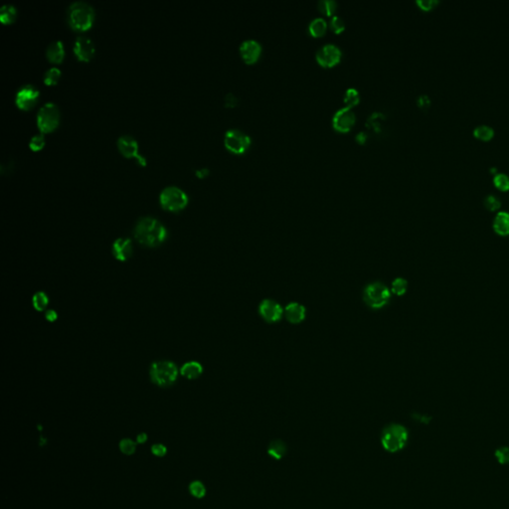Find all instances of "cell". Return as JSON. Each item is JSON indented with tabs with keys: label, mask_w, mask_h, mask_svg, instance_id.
Returning a JSON list of instances; mask_svg holds the SVG:
<instances>
[{
	"label": "cell",
	"mask_w": 509,
	"mask_h": 509,
	"mask_svg": "<svg viewBox=\"0 0 509 509\" xmlns=\"http://www.w3.org/2000/svg\"><path fill=\"white\" fill-rule=\"evenodd\" d=\"M134 238L136 241L146 247H157L162 244L166 237L165 227L155 218L143 217L135 225Z\"/></svg>",
	"instance_id": "6da1fadb"
},
{
	"label": "cell",
	"mask_w": 509,
	"mask_h": 509,
	"mask_svg": "<svg viewBox=\"0 0 509 509\" xmlns=\"http://www.w3.org/2000/svg\"><path fill=\"white\" fill-rule=\"evenodd\" d=\"M67 20L74 30H88L94 23L95 10L93 6L86 1H74L68 7Z\"/></svg>",
	"instance_id": "7a4b0ae2"
},
{
	"label": "cell",
	"mask_w": 509,
	"mask_h": 509,
	"mask_svg": "<svg viewBox=\"0 0 509 509\" xmlns=\"http://www.w3.org/2000/svg\"><path fill=\"white\" fill-rule=\"evenodd\" d=\"M409 434L407 429L399 424L388 425L381 434V444L388 452H398L408 443Z\"/></svg>",
	"instance_id": "3957f363"
},
{
	"label": "cell",
	"mask_w": 509,
	"mask_h": 509,
	"mask_svg": "<svg viewBox=\"0 0 509 509\" xmlns=\"http://www.w3.org/2000/svg\"><path fill=\"white\" fill-rule=\"evenodd\" d=\"M159 202L163 209L171 212H177L186 207L188 204V196L181 188L170 185L160 192Z\"/></svg>",
	"instance_id": "277c9868"
},
{
	"label": "cell",
	"mask_w": 509,
	"mask_h": 509,
	"mask_svg": "<svg viewBox=\"0 0 509 509\" xmlns=\"http://www.w3.org/2000/svg\"><path fill=\"white\" fill-rule=\"evenodd\" d=\"M178 370L171 361L154 362L150 367V378L154 384L160 387L171 386L176 381Z\"/></svg>",
	"instance_id": "5b68a950"
},
{
	"label": "cell",
	"mask_w": 509,
	"mask_h": 509,
	"mask_svg": "<svg viewBox=\"0 0 509 509\" xmlns=\"http://www.w3.org/2000/svg\"><path fill=\"white\" fill-rule=\"evenodd\" d=\"M37 127L42 133L51 132L60 123V111L55 103L47 102L41 106L37 113Z\"/></svg>",
	"instance_id": "8992f818"
},
{
	"label": "cell",
	"mask_w": 509,
	"mask_h": 509,
	"mask_svg": "<svg viewBox=\"0 0 509 509\" xmlns=\"http://www.w3.org/2000/svg\"><path fill=\"white\" fill-rule=\"evenodd\" d=\"M364 302L372 309H382L385 307L391 298L390 290L381 283H374L368 285L363 294Z\"/></svg>",
	"instance_id": "52a82bcc"
},
{
	"label": "cell",
	"mask_w": 509,
	"mask_h": 509,
	"mask_svg": "<svg viewBox=\"0 0 509 509\" xmlns=\"http://www.w3.org/2000/svg\"><path fill=\"white\" fill-rule=\"evenodd\" d=\"M252 139L244 131L238 128H230L224 136V144L228 150L236 154L246 152L251 146Z\"/></svg>",
	"instance_id": "ba28073f"
},
{
	"label": "cell",
	"mask_w": 509,
	"mask_h": 509,
	"mask_svg": "<svg viewBox=\"0 0 509 509\" xmlns=\"http://www.w3.org/2000/svg\"><path fill=\"white\" fill-rule=\"evenodd\" d=\"M39 96V90L34 85L27 84L17 90L15 95V104L19 109L28 111L36 105Z\"/></svg>",
	"instance_id": "9c48e42d"
},
{
	"label": "cell",
	"mask_w": 509,
	"mask_h": 509,
	"mask_svg": "<svg viewBox=\"0 0 509 509\" xmlns=\"http://www.w3.org/2000/svg\"><path fill=\"white\" fill-rule=\"evenodd\" d=\"M118 148L120 152L127 158H135L137 162L145 166L146 158L139 154V145L137 140L130 134H124L118 138Z\"/></svg>",
	"instance_id": "30bf717a"
},
{
	"label": "cell",
	"mask_w": 509,
	"mask_h": 509,
	"mask_svg": "<svg viewBox=\"0 0 509 509\" xmlns=\"http://www.w3.org/2000/svg\"><path fill=\"white\" fill-rule=\"evenodd\" d=\"M318 64L322 67H333L339 63L342 58V52L340 48L334 44H325L321 46L316 54Z\"/></svg>",
	"instance_id": "8fae6325"
},
{
	"label": "cell",
	"mask_w": 509,
	"mask_h": 509,
	"mask_svg": "<svg viewBox=\"0 0 509 509\" xmlns=\"http://www.w3.org/2000/svg\"><path fill=\"white\" fill-rule=\"evenodd\" d=\"M356 116L354 112H352L351 108L344 107L336 111L332 118V126L333 127L340 131V132H346L351 129L353 125L355 124Z\"/></svg>",
	"instance_id": "7c38bea8"
},
{
	"label": "cell",
	"mask_w": 509,
	"mask_h": 509,
	"mask_svg": "<svg viewBox=\"0 0 509 509\" xmlns=\"http://www.w3.org/2000/svg\"><path fill=\"white\" fill-rule=\"evenodd\" d=\"M96 47L93 40L88 36H79L74 43V53L83 62H89L95 55Z\"/></svg>",
	"instance_id": "4fadbf2b"
},
{
	"label": "cell",
	"mask_w": 509,
	"mask_h": 509,
	"mask_svg": "<svg viewBox=\"0 0 509 509\" xmlns=\"http://www.w3.org/2000/svg\"><path fill=\"white\" fill-rule=\"evenodd\" d=\"M259 312L262 318L269 322H277L284 315V310L282 307L277 302L272 300L263 301L259 307Z\"/></svg>",
	"instance_id": "5bb4252c"
},
{
	"label": "cell",
	"mask_w": 509,
	"mask_h": 509,
	"mask_svg": "<svg viewBox=\"0 0 509 509\" xmlns=\"http://www.w3.org/2000/svg\"><path fill=\"white\" fill-rule=\"evenodd\" d=\"M240 54L247 64H253L262 54V45L254 39H248L240 45Z\"/></svg>",
	"instance_id": "9a60e30c"
},
{
	"label": "cell",
	"mask_w": 509,
	"mask_h": 509,
	"mask_svg": "<svg viewBox=\"0 0 509 509\" xmlns=\"http://www.w3.org/2000/svg\"><path fill=\"white\" fill-rule=\"evenodd\" d=\"M112 252L118 261L125 262L132 254V243L127 238H120L113 244Z\"/></svg>",
	"instance_id": "2e32d148"
},
{
	"label": "cell",
	"mask_w": 509,
	"mask_h": 509,
	"mask_svg": "<svg viewBox=\"0 0 509 509\" xmlns=\"http://www.w3.org/2000/svg\"><path fill=\"white\" fill-rule=\"evenodd\" d=\"M306 309L299 303L289 304L285 309V315L287 319L292 323H300L306 318Z\"/></svg>",
	"instance_id": "e0dca14e"
},
{
	"label": "cell",
	"mask_w": 509,
	"mask_h": 509,
	"mask_svg": "<svg viewBox=\"0 0 509 509\" xmlns=\"http://www.w3.org/2000/svg\"><path fill=\"white\" fill-rule=\"evenodd\" d=\"M46 55L51 63H61L65 57L63 42L61 40L52 41L46 49Z\"/></svg>",
	"instance_id": "ac0fdd59"
},
{
	"label": "cell",
	"mask_w": 509,
	"mask_h": 509,
	"mask_svg": "<svg viewBox=\"0 0 509 509\" xmlns=\"http://www.w3.org/2000/svg\"><path fill=\"white\" fill-rule=\"evenodd\" d=\"M493 229L500 236L509 235V213L499 212L493 221Z\"/></svg>",
	"instance_id": "d6986e66"
},
{
	"label": "cell",
	"mask_w": 509,
	"mask_h": 509,
	"mask_svg": "<svg viewBox=\"0 0 509 509\" xmlns=\"http://www.w3.org/2000/svg\"><path fill=\"white\" fill-rule=\"evenodd\" d=\"M202 372H203L202 365L196 361H189L185 363L180 370L181 375L189 380L197 379L198 377L201 376Z\"/></svg>",
	"instance_id": "ffe728a7"
},
{
	"label": "cell",
	"mask_w": 509,
	"mask_h": 509,
	"mask_svg": "<svg viewBox=\"0 0 509 509\" xmlns=\"http://www.w3.org/2000/svg\"><path fill=\"white\" fill-rule=\"evenodd\" d=\"M327 29V23L324 18L317 17L313 19L309 24V32L314 37H320L324 35Z\"/></svg>",
	"instance_id": "44dd1931"
},
{
	"label": "cell",
	"mask_w": 509,
	"mask_h": 509,
	"mask_svg": "<svg viewBox=\"0 0 509 509\" xmlns=\"http://www.w3.org/2000/svg\"><path fill=\"white\" fill-rule=\"evenodd\" d=\"M17 16V9L12 4H4L0 8V21L4 24H10L14 22Z\"/></svg>",
	"instance_id": "7402d4cb"
},
{
	"label": "cell",
	"mask_w": 509,
	"mask_h": 509,
	"mask_svg": "<svg viewBox=\"0 0 509 509\" xmlns=\"http://www.w3.org/2000/svg\"><path fill=\"white\" fill-rule=\"evenodd\" d=\"M268 453L276 459H281L287 453V445L280 440L274 441L269 445Z\"/></svg>",
	"instance_id": "603a6c76"
},
{
	"label": "cell",
	"mask_w": 509,
	"mask_h": 509,
	"mask_svg": "<svg viewBox=\"0 0 509 509\" xmlns=\"http://www.w3.org/2000/svg\"><path fill=\"white\" fill-rule=\"evenodd\" d=\"M61 76H62V73L58 67H51L45 72L43 80L46 85L53 86L59 82Z\"/></svg>",
	"instance_id": "cb8c5ba5"
},
{
	"label": "cell",
	"mask_w": 509,
	"mask_h": 509,
	"mask_svg": "<svg viewBox=\"0 0 509 509\" xmlns=\"http://www.w3.org/2000/svg\"><path fill=\"white\" fill-rule=\"evenodd\" d=\"M343 101L346 104V107H354L360 102V95L357 89L348 88L343 96Z\"/></svg>",
	"instance_id": "d4e9b609"
},
{
	"label": "cell",
	"mask_w": 509,
	"mask_h": 509,
	"mask_svg": "<svg viewBox=\"0 0 509 509\" xmlns=\"http://www.w3.org/2000/svg\"><path fill=\"white\" fill-rule=\"evenodd\" d=\"M32 303H33V307L36 311L43 312L44 310H46V308L49 304V300H48V297L46 296L45 293L39 292L34 295V297L32 299Z\"/></svg>",
	"instance_id": "484cf974"
},
{
	"label": "cell",
	"mask_w": 509,
	"mask_h": 509,
	"mask_svg": "<svg viewBox=\"0 0 509 509\" xmlns=\"http://www.w3.org/2000/svg\"><path fill=\"white\" fill-rule=\"evenodd\" d=\"M318 9L327 16H333L337 9V2L335 0H319Z\"/></svg>",
	"instance_id": "4316f807"
},
{
	"label": "cell",
	"mask_w": 509,
	"mask_h": 509,
	"mask_svg": "<svg viewBox=\"0 0 509 509\" xmlns=\"http://www.w3.org/2000/svg\"><path fill=\"white\" fill-rule=\"evenodd\" d=\"M473 134L475 135V137H477L481 140H488L493 136L494 130L488 126L482 125V126H478L474 128Z\"/></svg>",
	"instance_id": "83f0119b"
},
{
	"label": "cell",
	"mask_w": 509,
	"mask_h": 509,
	"mask_svg": "<svg viewBox=\"0 0 509 509\" xmlns=\"http://www.w3.org/2000/svg\"><path fill=\"white\" fill-rule=\"evenodd\" d=\"M45 142H46V139H45L44 133H42V132L37 133L30 138L29 147L34 151H39L44 147Z\"/></svg>",
	"instance_id": "f1b7e54d"
},
{
	"label": "cell",
	"mask_w": 509,
	"mask_h": 509,
	"mask_svg": "<svg viewBox=\"0 0 509 509\" xmlns=\"http://www.w3.org/2000/svg\"><path fill=\"white\" fill-rule=\"evenodd\" d=\"M189 491H190L191 494L196 498H202L206 494V488H205L204 484L199 480L193 481L192 483H190Z\"/></svg>",
	"instance_id": "f546056e"
},
{
	"label": "cell",
	"mask_w": 509,
	"mask_h": 509,
	"mask_svg": "<svg viewBox=\"0 0 509 509\" xmlns=\"http://www.w3.org/2000/svg\"><path fill=\"white\" fill-rule=\"evenodd\" d=\"M407 288H408L407 281L402 278L396 279L392 284V292L397 296L404 295L407 291Z\"/></svg>",
	"instance_id": "4dcf8cb0"
},
{
	"label": "cell",
	"mask_w": 509,
	"mask_h": 509,
	"mask_svg": "<svg viewBox=\"0 0 509 509\" xmlns=\"http://www.w3.org/2000/svg\"><path fill=\"white\" fill-rule=\"evenodd\" d=\"M330 28L335 32V33H341L344 29H345V22L344 20L338 16V15H333L331 16L330 18Z\"/></svg>",
	"instance_id": "1f68e13d"
},
{
	"label": "cell",
	"mask_w": 509,
	"mask_h": 509,
	"mask_svg": "<svg viewBox=\"0 0 509 509\" xmlns=\"http://www.w3.org/2000/svg\"><path fill=\"white\" fill-rule=\"evenodd\" d=\"M495 186L500 190L506 191L509 189V177L504 173H498L493 177Z\"/></svg>",
	"instance_id": "d6a6232c"
},
{
	"label": "cell",
	"mask_w": 509,
	"mask_h": 509,
	"mask_svg": "<svg viewBox=\"0 0 509 509\" xmlns=\"http://www.w3.org/2000/svg\"><path fill=\"white\" fill-rule=\"evenodd\" d=\"M497 461L500 464H508L509 463V447L508 446H501L495 450L494 453Z\"/></svg>",
	"instance_id": "836d02e7"
},
{
	"label": "cell",
	"mask_w": 509,
	"mask_h": 509,
	"mask_svg": "<svg viewBox=\"0 0 509 509\" xmlns=\"http://www.w3.org/2000/svg\"><path fill=\"white\" fill-rule=\"evenodd\" d=\"M120 448L123 453H125L127 455H130V454L134 453V451L136 449V445H135V443L132 442L131 440L124 439L120 443Z\"/></svg>",
	"instance_id": "e575fe53"
},
{
	"label": "cell",
	"mask_w": 509,
	"mask_h": 509,
	"mask_svg": "<svg viewBox=\"0 0 509 509\" xmlns=\"http://www.w3.org/2000/svg\"><path fill=\"white\" fill-rule=\"evenodd\" d=\"M484 206L490 211H495L501 206V202L498 200L496 196L488 195L484 199Z\"/></svg>",
	"instance_id": "d590c367"
},
{
	"label": "cell",
	"mask_w": 509,
	"mask_h": 509,
	"mask_svg": "<svg viewBox=\"0 0 509 509\" xmlns=\"http://www.w3.org/2000/svg\"><path fill=\"white\" fill-rule=\"evenodd\" d=\"M439 3L438 0H417V4L424 10H430Z\"/></svg>",
	"instance_id": "8d00e7d4"
},
{
	"label": "cell",
	"mask_w": 509,
	"mask_h": 509,
	"mask_svg": "<svg viewBox=\"0 0 509 509\" xmlns=\"http://www.w3.org/2000/svg\"><path fill=\"white\" fill-rule=\"evenodd\" d=\"M224 101H225V105H226L227 107H231V108H233V107L237 106V105H238V103H239V99H238V97H237L236 95H234L233 93H229V94H227V95L225 96Z\"/></svg>",
	"instance_id": "74e56055"
},
{
	"label": "cell",
	"mask_w": 509,
	"mask_h": 509,
	"mask_svg": "<svg viewBox=\"0 0 509 509\" xmlns=\"http://www.w3.org/2000/svg\"><path fill=\"white\" fill-rule=\"evenodd\" d=\"M151 451L154 455L156 456H164L167 452V448L163 445H160V444H157V445H154L151 447Z\"/></svg>",
	"instance_id": "f35d334b"
},
{
	"label": "cell",
	"mask_w": 509,
	"mask_h": 509,
	"mask_svg": "<svg viewBox=\"0 0 509 509\" xmlns=\"http://www.w3.org/2000/svg\"><path fill=\"white\" fill-rule=\"evenodd\" d=\"M430 103H431V101H430L429 97H428V96H426V95H422V96H420V97H419V99H418V105H419V107H420V108H422V109H426V108H428V107L430 106Z\"/></svg>",
	"instance_id": "ab89813d"
},
{
	"label": "cell",
	"mask_w": 509,
	"mask_h": 509,
	"mask_svg": "<svg viewBox=\"0 0 509 509\" xmlns=\"http://www.w3.org/2000/svg\"><path fill=\"white\" fill-rule=\"evenodd\" d=\"M367 139H368V134H367V132H365V131H359V132L356 134V136H355V140H356L357 142L361 143V144L365 143V142L367 141Z\"/></svg>",
	"instance_id": "60d3db41"
},
{
	"label": "cell",
	"mask_w": 509,
	"mask_h": 509,
	"mask_svg": "<svg viewBox=\"0 0 509 509\" xmlns=\"http://www.w3.org/2000/svg\"><path fill=\"white\" fill-rule=\"evenodd\" d=\"M45 318H46V319L48 321L54 322L57 319V318H58V316H57V313L55 311H48L46 313V315H45Z\"/></svg>",
	"instance_id": "b9f144b4"
},
{
	"label": "cell",
	"mask_w": 509,
	"mask_h": 509,
	"mask_svg": "<svg viewBox=\"0 0 509 509\" xmlns=\"http://www.w3.org/2000/svg\"><path fill=\"white\" fill-rule=\"evenodd\" d=\"M209 172H210V171H209V169H208V168H206V167H202V168H199V169H197V170H196V175H197L198 177H200V178H203V177L207 176V175L209 174Z\"/></svg>",
	"instance_id": "7bdbcfd3"
},
{
	"label": "cell",
	"mask_w": 509,
	"mask_h": 509,
	"mask_svg": "<svg viewBox=\"0 0 509 509\" xmlns=\"http://www.w3.org/2000/svg\"><path fill=\"white\" fill-rule=\"evenodd\" d=\"M146 441H147V436H146V434L141 433V434H139V435L137 436V442H138L139 444H144Z\"/></svg>",
	"instance_id": "ee69618b"
}]
</instances>
